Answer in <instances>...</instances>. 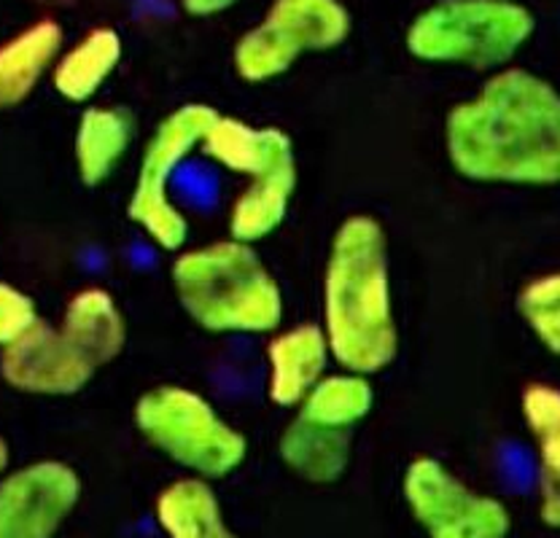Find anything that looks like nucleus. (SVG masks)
Segmentation results:
<instances>
[{"mask_svg":"<svg viewBox=\"0 0 560 538\" xmlns=\"http://www.w3.org/2000/svg\"><path fill=\"white\" fill-rule=\"evenodd\" d=\"M445 143L469 180L560 186V92L523 68L501 70L447 114Z\"/></svg>","mask_w":560,"mask_h":538,"instance_id":"nucleus-1","label":"nucleus"},{"mask_svg":"<svg viewBox=\"0 0 560 538\" xmlns=\"http://www.w3.org/2000/svg\"><path fill=\"white\" fill-rule=\"evenodd\" d=\"M324 335L331 359L355 374H375L396 359L388 243L381 221L350 215L331 239L324 272Z\"/></svg>","mask_w":560,"mask_h":538,"instance_id":"nucleus-2","label":"nucleus"},{"mask_svg":"<svg viewBox=\"0 0 560 538\" xmlns=\"http://www.w3.org/2000/svg\"><path fill=\"white\" fill-rule=\"evenodd\" d=\"M171 280L186 315L210 335H267L283 318L278 280L243 239L184 250Z\"/></svg>","mask_w":560,"mask_h":538,"instance_id":"nucleus-3","label":"nucleus"},{"mask_svg":"<svg viewBox=\"0 0 560 538\" xmlns=\"http://www.w3.org/2000/svg\"><path fill=\"white\" fill-rule=\"evenodd\" d=\"M536 22L515 0H442L407 31V49L425 62L499 68L523 49Z\"/></svg>","mask_w":560,"mask_h":538,"instance_id":"nucleus-4","label":"nucleus"},{"mask_svg":"<svg viewBox=\"0 0 560 538\" xmlns=\"http://www.w3.org/2000/svg\"><path fill=\"white\" fill-rule=\"evenodd\" d=\"M136 425L151 447L208 479L241 469L248 453L241 431L226 423L206 396L180 385H162L140 396Z\"/></svg>","mask_w":560,"mask_h":538,"instance_id":"nucleus-5","label":"nucleus"},{"mask_svg":"<svg viewBox=\"0 0 560 538\" xmlns=\"http://www.w3.org/2000/svg\"><path fill=\"white\" fill-rule=\"evenodd\" d=\"M219 110L210 105L189 103L175 108L160 121L140 160L136 189L127 202V215L143 230V235L162 250H180L189 239V221L173 202L171 184L180 162L200 149Z\"/></svg>","mask_w":560,"mask_h":538,"instance_id":"nucleus-6","label":"nucleus"},{"mask_svg":"<svg viewBox=\"0 0 560 538\" xmlns=\"http://www.w3.org/2000/svg\"><path fill=\"white\" fill-rule=\"evenodd\" d=\"M350 16L340 0H276L265 22L235 46V68L250 84L278 79L305 51L335 49L348 38Z\"/></svg>","mask_w":560,"mask_h":538,"instance_id":"nucleus-7","label":"nucleus"},{"mask_svg":"<svg viewBox=\"0 0 560 538\" xmlns=\"http://www.w3.org/2000/svg\"><path fill=\"white\" fill-rule=\"evenodd\" d=\"M401 488L429 538H506L512 528L510 512L499 499L466 488L434 458L412 460Z\"/></svg>","mask_w":560,"mask_h":538,"instance_id":"nucleus-8","label":"nucleus"},{"mask_svg":"<svg viewBox=\"0 0 560 538\" xmlns=\"http://www.w3.org/2000/svg\"><path fill=\"white\" fill-rule=\"evenodd\" d=\"M81 499V479L62 460H33L0 479V538H55Z\"/></svg>","mask_w":560,"mask_h":538,"instance_id":"nucleus-9","label":"nucleus"},{"mask_svg":"<svg viewBox=\"0 0 560 538\" xmlns=\"http://www.w3.org/2000/svg\"><path fill=\"white\" fill-rule=\"evenodd\" d=\"M95 374V366L55 326L38 324L0 350V377L14 390L33 396H73Z\"/></svg>","mask_w":560,"mask_h":538,"instance_id":"nucleus-10","label":"nucleus"},{"mask_svg":"<svg viewBox=\"0 0 560 538\" xmlns=\"http://www.w3.org/2000/svg\"><path fill=\"white\" fill-rule=\"evenodd\" d=\"M200 149L215 165L248 175L250 184L296 173L289 134L278 127H250L235 116H215Z\"/></svg>","mask_w":560,"mask_h":538,"instance_id":"nucleus-11","label":"nucleus"},{"mask_svg":"<svg viewBox=\"0 0 560 538\" xmlns=\"http://www.w3.org/2000/svg\"><path fill=\"white\" fill-rule=\"evenodd\" d=\"M329 342L324 329L305 324L289 331H280L267 348V396L276 407H300L305 396L324 377L329 364Z\"/></svg>","mask_w":560,"mask_h":538,"instance_id":"nucleus-12","label":"nucleus"},{"mask_svg":"<svg viewBox=\"0 0 560 538\" xmlns=\"http://www.w3.org/2000/svg\"><path fill=\"white\" fill-rule=\"evenodd\" d=\"M62 335L95 370L119 359L127 344V320L105 289L90 285L70 296L62 313Z\"/></svg>","mask_w":560,"mask_h":538,"instance_id":"nucleus-13","label":"nucleus"},{"mask_svg":"<svg viewBox=\"0 0 560 538\" xmlns=\"http://www.w3.org/2000/svg\"><path fill=\"white\" fill-rule=\"evenodd\" d=\"M62 49V27L55 20H38L0 44V108H16L55 68Z\"/></svg>","mask_w":560,"mask_h":538,"instance_id":"nucleus-14","label":"nucleus"},{"mask_svg":"<svg viewBox=\"0 0 560 538\" xmlns=\"http://www.w3.org/2000/svg\"><path fill=\"white\" fill-rule=\"evenodd\" d=\"M523 418L539 458L541 523L560 528V390L545 383L528 385Z\"/></svg>","mask_w":560,"mask_h":538,"instance_id":"nucleus-15","label":"nucleus"},{"mask_svg":"<svg viewBox=\"0 0 560 538\" xmlns=\"http://www.w3.org/2000/svg\"><path fill=\"white\" fill-rule=\"evenodd\" d=\"M132 116L125 108H86L75 127V173L84 186H101L114 175L132 143Z\"/></svg>","mask_w":560,"mask_h":538,"instance_id":"nucleus-16","label":"nucleus"},{"mask_svg":"<svg viewBox=\"0 0 560 538\" xmlns=\"http://www.w3.org/2000/svg\"><path fill=\"white\" fill-rule=\"evenodd\" d=\"M278 453L283 464L307 482L331 484L346 473L350 464V436L348 431L324 429L296 418L280 434Z\"/></svg>","mask_w":560,"mask_h":538,"instance_id":"nucleus-17","label":"nucleus"},{"mask_svg":"<svg viewBox=\"0 0 560 538\" xmlns=\"http://www.w3.org/2000/svg\"><path fill=\"white\" fill-rule=\"evenodd\" d=\"M121 60V38L110 27H95L51 68V84L68 103H86L110 79Z\"/></svg>","mask_w":560,"mask_h":538,"instance_id":"nucleus-18","label":"nucleus"},{"mask_svg":"<svg viewBox=\"0 0 560 538\" xmlns=\"http://www.w3.org/2000/svg\"><path fill=\"white\" fill-rule=\"evenodd\" d=\"M156 519L167 538H237L206 479H178L156 499Z\"/></svg>","mask_w":560,"mask_h":538,"instance_id":"nucleus-19","label":"nucleus"},{"mask_svg":"<svg viewBox=\"0 0 560 538\" xmlns=\"http://www.w3.org/2000/svg\"><path fill=\"white\" fill-rule=\"evenodd\" d=\"M375 390L366 374H331L320 377L318 385L300 404V418L335 431H350L372 412Z\"/></svg>","mask_w":560,"mask_h":538,"instance_id":"nucleus-20","label":"nucleus"},{"mask_svg":"<svg viewBox=\"0 0 560 538\" xmlns=\"http://www.w3.org/2000/svg\"><path fill=\"white\" fill-rule=\"evenodd\" d=\"M517 309L536 339L560 355V269L530 280L517 296Z\"/></svg>","mask_w":560,"mask_h":538,"instance_id":"nucleus-21","label":"nucleus"},{"mask_svg":"<svg viewBox=\"0 0 560 538\" xmlns=\"http://www.w3.org/2000/svg\"><path fill=\"white\" fill-rule=\"evenodd\" d=\"M38 320V307H35L33 296L0 280V350L27 335Z\"/></svg>","mask_w":560,"mask_h":538,"instance_id":"nucleus-22","label":"nucleus"},{"mask_svg":"<svg viewBox=\"0 0 560 538\" xmlns=\"http://www.w3.org/2000/svg\"><path fill=\"white\" fill-rule=\"evenodd\" d=\"M237 0H184V9L189 11L191 16H213L226 11L230 5H235Z\"/></svg>","mask_w":560,"mask_h":538,"instance_id":"nucleus-23","label":"nucleus"},{"mask_svg":"<svg viewBox=\"0 0 560 538\" xmlns=\"http://www.w3.org/2000/svg\"><path fill=\"white\" fill-rule=\"evenodd\" d=\"M5 466H9V444L5 438H0V473L5 471Z\"/></svg>","mask_w":560,"mask_h":538,"instance_id":"nucleus-24","label":"nucleus"},{"mask_svg":"<svg viewBox=\"0 0 560 538\" xmlns=\"http://www.w3.org/2000/svg\"><path fill=\"white\" fill-rule=\"evenodd\" d=\"M55 3H66V0H55Z\"/></svg>","mask_w":560,"mask_h":538,"instance_id":"nucleus-25","label":"nucleus"}]
</instances>
